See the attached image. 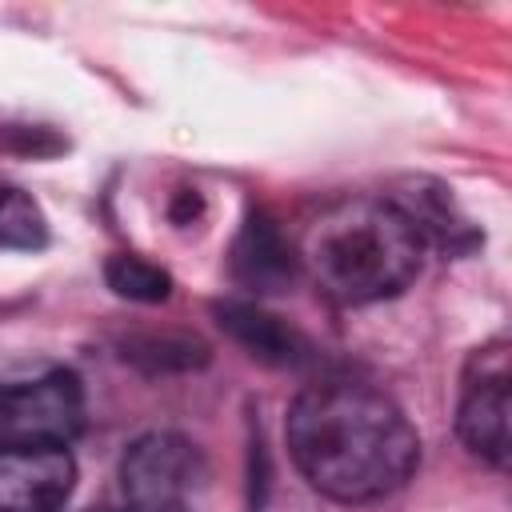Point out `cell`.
<instances>
[{
  "mask_svg": "<svg viewBox=\"0 0 512 512\" xmlns=\"http://www.w3.org/2000/svg\"><path fill=\"white\" fill-rule=\"evenodd\" d=\"M284 440L300 476L340 504L384 500L420 464V436L404 408L360 380L308 384L288 408Z\"/></svg>",
  "mask_w": 512,
  "mask_h": 512,
  "instance_id": "cell-1",
  "label": "cell"
},
{
  "mask_svg": "<svg viewBox=\"0 0 512 512\" xmlns=\"http://www.w3.org/2000/svg\"><path fill=\"white\" fill-rule=\"evenodd\" d=\"M300 264L328 300L360 308L400 296L420 276L424 240L392 196L344 200L308 228Z\"/></svg>",
  "mask_w": 512,
  "mask_h": 512,
  "instance_id": "cell-2",
  "label": "cell"
},
{
  "mask_svg": "<svg viewBox=\"0 0 512 512\" xmlns=\"http://www.w3.org/2000/svg\"><path fill=\"white\" fill-rule=\"evenodd\" d=\"M124 512H208L212 468L208 456L180 432H148L120 460Z\"/></svg>",
  "mask_w": 512,
  "mask_h": 512,
  "instance_id": "cell-3",
  "label": "cell"
},
{
  "mask_svg": "<svg viewBox=\"0 0 512 512\" xmlns=\"http://www.w3.org/2000/svg\"><path fill=\"white\" fill-rule=\"evenodd\" d=\"M84 432V384L72 368L0 384V444L68 448Z\"/></svg>",
  "mask_w": 512,
  "mask_h": 512,
  "instance_id": "cell-4",
  "label": "cell"
},
{
  "mask_svg": "<svg viewBox=\"0 0 512 512\" xmlns=\"http://www.w3.org/2000/svg\"><path fill=\"white\" fill-rule=\"evenodd\" d=\"M508 400H512L508 340H488L464 364L456 432L464 448L492 468H508Z\"/></svg>",
  "mask_w": 512,
  "mask_h": 512,
  "instance_id": "cell-5",
  "label": "cell"
},
{
  "mask_svg": "<svg viewBox=\"0 0 512 512\" xmlns=\"http://www.w3.org/2000/svg\"><path fill=\"white\" fill-rule=\"evenodd\" d=\"M76 484L68 448L0 444V512H60Z\"/></svg>",
  "mask_w": 512,
  "mask_h": 512,
  "instance_id": "cell-6",
  "label": "cell"
},
{
  "mask_svg": "<svg viewBox=\"0 0 512 512\" xmlns=\"http://www.w3.org/2000/svg\"><path fill=\"white\" fill-rule=\"evenodd\" d=\"M300 272V252L288 244V236L276 228L272 216L256 212L240 228L232 244V276L248 292H280L296 280Z\"/></svg>",
  "mask_w": 512,
  "mask_h": 512,
  "instance_id": "cell-7",
  "label": "cell"
},
{
  "mask_svg": "<svg viewBox=\"0 0 512 512\" xmlns=\"http://www.w3.org/2000/svg\"><path fill=\"white\" fill-rule=\"evenodd\" d=\"M212 312H216L220 328H224L236 344H244L256 360H264V364H296V360L304 356L300 332L288 328L280 316L264 312V308L252 304V300H216Z\"/></svg>",
  "mask_w": 512,
  "mask_h": 512,
  "instance_id": "cell-8",
  "label": "cell"
},
{
  "mask_svg": "<svg viewBox=\"0 0 512 512\" xmlns=\"http://www.w3.org/2000/svg\"><path fill=\"white\" fill-rule=\"evenodd\" d=\"M48 244V220L40 204L12 184H0V252H36Z\"/></svg>",
  "mask_w": 512,
  "mask_h": 512,
  "instance_id": "cell-9",
  "label": "cell"
},
{
  "mask_svg": "<svg viewBox=\"0 0 512 512\" xmlns=\"http://www.w3.org/2000/svg\"><path fill=\"white\" fill-rule=\"evenodd\" d=\"M104 280H108V288H112L116 296L136 300V304H160V300L172 296V276H168L160 264H152V260H144V256H132V252L108 256Z\"/></svg>",
  "mask_w": 512,
  "mask_h": 512,
  "instance_id": "cell-10",
  "label": "cell"
},
{
  "mask_svg": "<svg viewBox=\"0 0 512 512\" xmlns=\"http://www.w3.org/2000/svg\"><path fill=\"white\" fill-rule=\"evenodd\" d=\"M100 512H112V508H100Z\"/></svg>",
  "mask_w": 512,
  "mask_h": 512,
  "instance_id": "cell-11",
  "label": "cell"
}]
</instances>
